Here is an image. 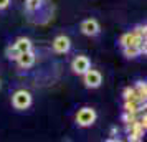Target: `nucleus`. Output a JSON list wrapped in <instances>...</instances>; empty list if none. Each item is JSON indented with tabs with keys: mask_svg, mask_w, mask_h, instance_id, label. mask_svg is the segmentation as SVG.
Segmentation results:
<instances>
[{
	"mask_svg": "<svg viewBox=\"0 0 147 142\" xmlns=\"http://www.w3.org/2000/svg\"><path fill=\"white\" fill-rule=\"evenodd\" d=\"M124 99H139L137 94H136V91H134V88H126L124 89Z\"/></svg>",
	"mask_w": 147,
	"mask_h": 142,
	"instance_id": "nucleus-14",
	"label": "nucleus"
},
{
	"mask_svg": "<svg viewBox=\"0 0 147 142\" xmlns=\"http://www.w3.org/2000/svg\"><path fill=\"white\" fill-rule=\"evenodd\" d=\"M35 53L32 51V50H28V51H23V53H20V56L17 58V61H18V66L20 68H32L35 65Z\"/></svg>",
	"mask_w": 147,
	"mask_h": 142,
	"instance_id": "nucleus-8",
	"label": "nucleus"
},
{
	"mask_svg": "<svg viewBox=\"0 0 147 142\" xmlns=\"http://www.w3.org/2000/svg\"><path fill=\"white\" fill-rule=\"evenodd\" d=\"M83 81L86 84V88H99L101 83H102V76H101L99 71L89 68L86 73H83Z\"/></svg>",
	"mask_w": 147,
	"mask_h": 142,
	"instance_id": "nucleus-3",
	"label": "nucleus"
},
{
	"mask_svg": "<svg viewBox=\"0 0 147 142\" xmlns=\"http://www.w3.org/2000/svg\"><path fill=\"white\" fill-rule=\"evenodd\" d=\"M18 56H20V51L17 50L15 45H13V46H8L7 48V58H8V60H17Z\"/></svg>",
	"mask_w": 147,
	"mask_h": 142,
	"instance_id": "nucleus-13",
	"label": "nucleus"
},
{
	"mask_svg": "<svg viewBox=\"0 0 147 142\" xmlns=\"http://www.w3.org/2000/svg\"><path fill=\"white\" fill-rule=\"evenodd\" d=\"M41 3H43V0H27L25 7H27L28 12H36L41 7Z\"/></svg>",
	"mask_w": 147,
	"mask_h": 142,
	"instance_id": "nucleus-12",
	"label": "nucleus"
},
{
	"mask_svg": "<svg viewBox=\"0 0 147 142\" xmlns=\"http://www.w3.org/2000/svg\"><path fill=\"white\" fill-rule=\"evenodd\" d=\"M96 111L93 108H81L78 112H76V122H78V126L81 127H89V126H93L94 122H96Z\"/></svg>",
	"mask_w": 147,
	"mask_h": 142,
	"instance_id": "nucleus-1",
	"label": "nucleus"
},
{
	"mask_svg": "<svg viewBox=\"0 0 147 142\" xmlns=\"http://www.w3.org/2000/svg\"><path fill=\"white\" fill-rule=\"evenodd\" d=\"M134 91H136V94H137V98H139L140 101H146V96H147V86H146V83L139 81L136 86H134Z\"/></svg>",
	"mask_w": 147,
	"mask_h": 142,
	"instance_id": "nucleus-10",
	"label": "nucleus"
},
{
	"mask_svg": "<svg viewBox=\"0 0 147 142\" xmlns=\"http://www.w3.org/2000/svg\"><path fill=\"white\" fill-rule=\"evenodd\" d=\"M15 46H17V50L20 53H23V51L32 50V41L28 40V38H25V36H22V38H18V40L15 41Z\"/></svg>",
	"mask_w": 147,
	"mask_h": 142,
	"instance_id": "nucleus-9",
	"label": "nucleus"
},
{
	"mask_svg": "<svg viewBox=\"0 0 147 142\" xmlns=\"http://www.w3.org/2000/svg\"><path fill=\"white\" fill-rule=\"evenodd\" d=\"M142 40H146V38L136 35L134 32H127V33H124L119 38V43H121V46L124 48V46H129V45H139Z\"/></svg>",
	"mask_w": 147,
	"mask_h": 142,
	"instance_id": "nucleus-7",
	"label": "nucleus"
},
{
	"mask_svg": "<svg viewBox=\"0 0 147 142\" xmlns=\"http://www.w3.org/2000/svg\"><path fill=\"white\" fill-rule=\"evenodd\" d=\"M134 33L136 35H139V36H144V38H146V27H142V25H139V27H136V30H132Z\"/></svg>",
	"mask_w": 147,
	"mask_h": 142,
	"instance_id": "nucleus-15",
	"label": "nucleus"
},
{
	"mask_svg": "<svg viewBox=\"0 0 147 142\" xmlns=\"http://www.w3.org/2000/svg\"><path fill=\"white\" fill-rule=\"evenodd\" d=\"M91 68V61H89V58L88 56H76L73 60V63H71V69H73V73H76V75H83V73H86L88 69Z\"/></svg>",
	"mask_w": 147,
	"mask_h": 142,
	"instance_id": "nucleus-4",
	"label": "nucleus"
},
{
	"mask_svg": "<svg viewBox=\"0 0 147 142\" xmlns=\"http://www.w3.org/2000/svg\"><path fill=\"white\" fill-rule=\"evenodd\" d=\"M99 23H98V20H94V18H88V20H84L83 23H81V32L84 35H88V36H94V35L99 33Z\"/></svg>",
	"mask_w": 147,
	"mask_h": 142,
	"instance_id": "nucleus-5",
	"label": "nucleus"
},
{
	"mask_svg": "<svg viewBox=\"0 0 147 142\" xmlns=\"http://www.w3.org/2000/svg\"><path fill=\"white\" fill-rule=\"evenodd\" d=\"M69 48H71V41L65 35H60L53 40V50L56 53H68Z\"/></svg>",
	"mask_w": 147,
	"mask_h": 142,
	"instance_id": "nucleus-6",
	"label": "nucleus"
},
{
	"mask_svg": "<svg viewBox=\"0 0 147 142\" xmlns=\"http://www.w3.org/2000/svg\"><path fill=\"white\" fill-rule=\"evenodd\" d=\"M8 5H10V0H0V10L7 8Z\"/></svg>",
	"mask_w": 147,
	"mask_h": 142,
	"instance_id": "nucleus-16",
	"label": "nucleus"
},
{
	"mask_svg": "<svg viewBox=\"0 0 147 142\" xmlns=\"http://www.w3.org/2000/svg\"><path fill=\"white\" fill-rule=\"evenodd\" d=\"M122 50H124V55H126L127 58H136V56L140 55L137 45H129V46H124Z\"/></svg>",
	"mask_w": 147,
	"mask_h": 142,
	"instance_id": "nucleus-11",
	"label": "nucleus"
},
{
	"mask_svg": "<svg viewBox=\"0 0 147 142\" xmlns=\"http://www.w3.org/2000/svg\"><path fill=\"white\" fill-rule=\"evenodd\" d=\"M12 104H13L15 109L18 111H23V109H28L32 106V94L25 91V89H18L15 91L13 96H12Z\"/></svg>",
	"mask_w": 147,
	"mask_h": 142,
	"instance_id": "nucleus-2",
	"label": "nucleus"
}]
</instances>
